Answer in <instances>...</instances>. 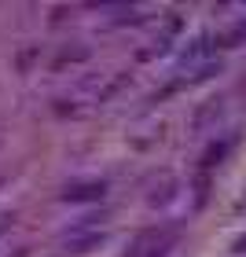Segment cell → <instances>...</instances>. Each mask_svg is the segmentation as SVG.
<instances>
[{"label": "cell", "mask_w": 246, "mask_h": 257, "mask_svg": "<svg viewBox=\"0 0 246 257\" xmlns=\"http://www.w3.org/2000/svg\"><path fill=\"white\" fill-rule=\"evenodd\" d=\"M66 202H85V198H103V184H81V188H66Z\"/></svg>", "instance_id": "cell-1"}]
</instances>
